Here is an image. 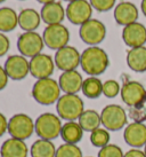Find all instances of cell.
I'll return each instance as SVG.
<instances>
[{
    "label": "cell",
    "instance_id": "obj_1",
    "mask_svg": "<svg viewBox=\"0 0 146 157\" xmlns=\"http://www.w3.org/2000/svg\"><path fill=\"white\" fill-rule=\"evenodd\" d=\"M110 66L108 53L98 46H89L81 53L80 67L89 77L104 74Z\"/></svg>",
    "mask_w": 146,
    "mask_h": 157
},
{
    "label": "cell",
    "instance_id": "obj_2",
    "mask_svg": "<svg viewBox=\"0 0 146 157\" xmlns=\"http://www.w3.org/2000/svg\"><path fill=\"white\" fill-rule=\"evenodd\" d=\"M60 90L58 80H55L54 78L38 79L33 86H32V98L35 99L37 103L41 105H52L54 103H57V101L60 96Z\"/></svg>",
    "mask_w": 146,
    "mask_h": 157
},
{
    "label": "cell",
    "instance_id": "obj_3",
    "mask_svg": "<svg viewBox=\"0 0 146 157\" xmlns=\"http://www.w3.org/2000/svg\"><path fill=\"white\" fill-rule=\"evenodd\" d=\"M83 111L85 102L78 94H63L56 103V113L65 122H77Z\"/></svg>",
    "mask_w": 146,
    "mask_h": 157
},
{
    "label": "cell",
    "instance_id": "obj_4",
    "mask_svg": "<svg viewBox=\"0 0 146 157\" xmlns=\"http://www.w3.org/2000/svg\"><path fill=\"white\" fill-rule=\"evenodd\" d=\"M35 133L39 139L53 140L60 136L63 123L58 115L53 113H43L35 121Z\"/></svg>",
    "mask_w": 146,
    "mask_h": 157
},
{
    "label": "cell",
    "instance_id": "obj_5",
    "mask_svg": "<svg viewBox=\"0 0 146 157\" xmlns=\"http://www.w3.org/2000/svg\"><path fill=\"white\" fill-rule=\"evenodd\" d=\"M8 133L10 138L23 141L30 139L32 134L35 133V121L24 113H15L8 121Z\"/></svg>",
    "mask_w": 146,
    "mask_h": 157
},
{
    "label": "cell",
    "instance_id": "obj_6",
    "mask_svg": "<svg viewBox=\"0 0 146 157\" xmlns=\"http://www.w3.org/2000/svg\"><path fill=\"white\" fill-rule=\"evenodd\" d=\"M102 125L108 131L116 132L122 130L127 125V113L119 105H108L104 107L100 113Z\"/></svg>",
    "mask_w": 146,
    "mask_h": 157
},
{
    "label": "cell",
    "instance_id": "obj_7",
    "mask_svg": "<svg viewBox=\"0 0 146 157\" xmlns=\"http://www.w3.org/2000/svg\"><path fill=\"white\" fill-rule=\"evenodd\" d=\"M42 38L45 46L53 51H58L68 46L70 41V31L64 24L47 25L42 32Z\"/></svg>",
    "mask_w": 146,
    "mask_h": 157
},
{
    "label": "cell",
    "instance_id": "obj_8",
    "mask_svg": "<svg viewBox=\"0 0 146 157\" xmlns=\"http://www.w3.org/2000/svg\"><path fill=\"white\" fill-rule=\"evenodd\" d=\"M79 36L85 44L89 46H97L106 37V26L99 20L90 18L89 21L80 25Z\"/></svg>",
    "mask_w": 146,
    "mask_h": 157
},
{
    "label": "cell",
    "instance_id": "obj_9",
    "mask_svg": "<svg viewBox=\"0 0 146 157\" xmlns=\"http://www.w3.org/2000/svg\"><path fill=\"white\" fill-rule=\"evenodd\" d=\"M45 47L42 35L38 33L37 31L31 32H23L17 39V49L20 54L25 57L37 56L38 54L42 53Z\"/></svg>",
    "mask_w": 146,
    "mask_h": 157
},
{
    "label": "cell",
    "instance_id": "obj_10",
    "mask_svg": "<svg viewBox=\"0 0 146 157\" xmlns=\"http://www.w3.org/2000/svg\"><path fill=\"white\" fill-rule=\"evenodd\" d=\"M54 61H55L56 68L60 70L62 72L77 70L78 67L80 66L81 53L75 47L68 45V46L56 51Z\"/></svg>",
    "mask_w": 146,
    "mask_h": 157
},
{
    "label": "cell",
    "instance_id": "obj_11",
    "mask_svg": "<svg viewBox=\"0 0 146 157\" xmlns=\"http://www.w3.org/2000/svg\"><path fill=\"white\" fill-rule=\"evenodd\" d=\"M93 6L88 0H74L66 6V18L74 25H82L93 15Z\"/></svg>",
    "mask_w": 146,
    "mask_h": 157
},
{
    "label": "cell",
    "instance_id": "obj_12",
    "mask_svg": "<svg viewBox=\"0 0 146 157\" xmlns=\"http://www.w3.org/2000/svg\"><path fill=\"white\" fill-rule=\"evenodd\" d=\"M4 68L12 80H22L30 74V61L21 54H14L7 57Z\"/></svg>",
    "mask_w": 146,
    "mask_h": 157
},
{
    "label": "cell",
    "instance_id": "obj_13",
    "mask_svg": "<svg viewBox=\"0 0 146 157\" xmlns=\"http://www.w3.org/2000/svg\"><path fill=\"white\" fill-rule=\"evenodd\" d=\"M54 57L48 54L40 53L37 56L30 59V75L38 79L49 78L55 70Z\"/></svg>",
    "mask_w": 146,
    "mask_h": 157
},
{
    "label": "cell",
    "instance_id": "obj_14",
    "mask_svg": "<svg viewBox=\"0 0 146 157\" xmlns=\"http://www.w3.org/2000/svg\"><path fill=\"white\" fill-rule=\"evenodd\" d=\"M120 95L128 107L135 108L146 100V90L141 83L130 80L122 85Z\"/></svg>",
    "mask_w": 146,
    "mask_h": 157
},
{
    "label": "cell",
    "instance_id": "obj_15",
    "mask_svg": "<svg viewBox=\"0 0 146 157\" xmlns=\"http://www.w3.org/2000/svg\"><path fill=\"white\" fill-rule=\"evenodd\" d=\"M122 39H123V43L130 48L144 46L146 43L145 25L139 22H135L127 26H123Z\"/></svg>",
    "mask_w": 146,
    "mask_h": 157
},
{
    "label": "cell",
    "instance_id": "obj_16",
    "mask_svg": "<svg viewBox=\"0 0 146 157\" xmlns=\"http://www.w3.org/2000/svg\"><path fill=\"white\" fill-rule=\"evenodd\" d=\"M123 139L131 148H142L146 144V125L141 122H133L126 126Z\"/></svg>",
    "mask_w": 146,
    "mask_h": 157
},
{
    "label": "cell",
    "instance_id": "obj_17",
    "mask_svg": "<svg viewBox=\"0 0 146 157\" xmlns=\"http://www.w3.org/2000/svg\"><path fill=\"white\" fill-rule=\"evenodd\" d=\"M85 79L78 70L64 71L58 78V84L64 94H78L82 90V84Z\"/></svg>",
    "mask_w": 146,
    "mask_h": 157
},
{
    "label": "cell",
    "instance_id": "obj_18",
    "mask_svg": "<svg viewBox=\"0 0 146 157\" xmlns=\"http://www.w3.org/2000/svg\"><path fill=\"white\" fill-rule=\"evenodd\" d=\"M114 20L119 25L127 26L131 23L137 22L138 9L137 7L129 1H122L118 4L114 8Z\"/></svg>",
    "mask_w": 146,
    "mask_h": 157
},
{
    "label": "cell",
    "instance_id": "obj_19",
    "mask_svg": "<svg viewBox=\"0 0 146 157\" xmlns=\"http://www.w3.org/2000/svg\"><path fill=\"white\" fill-rule=\"evenodd\" d=\"M40 15L41 20L47 25H53V24H62L64 18L66 17V12L60 2L54 1L50 4L43 5L40 10Z\"/></svg>",
    "mask_w": 146,
    "mask_h": 157
},
{
    "label": "cell",
    "instance_id": "obj_20",
    "mask_svg": "<svg viewBox=\"0 0 146 157\" xmlns=\"http://www.w3.org/2000/svg\"><path fill=\"white\" fill-rule=\"evenodd\" d=\"M30 154V148L25 141L15 138H9L5 140L0 147L1 157H27Z\"/></svg>",
    "mask_w": 146,
    "mask_h": 157
},
{
    "label": "cell",
    "instance_id": "obj_21",
    "mask_svg": "<svg viewBox=\"0 0 146 157\" xmlns=\"http://www.w3.org/2000/svg\"><path fill=\"white\" fill-rule=\"evenodd\" d=\"M41 15L33 8H24L18 13V26L24 32L35 31L40 26Z\"/></svg>",
    "mask_w": 146,
    "mask_h": 157
},
{
    "label": "cell",
    "instance_id": "obj_22",
    "mask_svg": "<svg viewBox=\"0 0 146 157\" xmlns=\"http://www.w3.org/2000/svg\"><path fill=\"white\" fill-rule=\"evenodd\" d=\"M127 64L135 72L146 71V47L130 48L127 53Z\"/></svg>",
    "mask_w": 146,
    "mask_h": 157
},
{
    "label": "cell",
    "instance_id": "obj_23",
    "mask_svg": "<svg viewBox=\"0 0 146 157\" xmlns=\"http://www.w3.org/2000/svg\"><path fill=\"white\" fill-rule=\"evenodd\" d=\"M83 128L78 122H65L62 126L60 138L64 140L65 144H77L83 138Z\"/></svg>",
    "mask_w": 146,
    "mask_h": 157
},
{
    "label": "cell",
    "instance_id": "obj_24",
    "mask_svg": "<svg viewBox=\"0 0 146 157\" xmlns=\"http://www.w3.org/2000/svg\"><path fill=\"white\" fill-rule=\"evenodd\" d=\"M18 25V14L10 7L0 8V32L7 33L14 31Z\"/></svg>",
    "mask_w": 146,
    "mask_h": 157
},
{
    "label": "cell",
    "instance_id": "obj_25",
    "mask_svg": "<svg viewBox=\"0 0 146 157\" xmlns=\"http://www.w3.org/2000/svg\"><path fill=\"white\" fill-rule=\"evenodd\" d=\"M57 148L50 140L38 139L30 147L31 157H55Z\"/></svg>",
    "mask_w": 146,
    "mask_h": 157
},
{
    "label": "cell",
    "instance_id": "obj_26",
    "mask_svg": "<svg viewBox=\"0 0 146 157\" xmlns=\"http://www.w3.org/2000/svg\"><path fill=\"white\" fill-rule=\"evenodd\" d=\"M78 123L81 125L85 132H93L97 130L102 125V119H100V113H98L96 110L87 109L85 110L80 118L78 119Z\"/></svg>",
    "mask_w": 146,
    "mask_h": 157
},
{
    "label": "cell",
    "instance_id": "obj_27",
    "mask_svg": "<svg viewBox=\"0 0 146 157\" xmlns=\"http://www.w3.org/2000/svg\"><path fill=\"white\" fill-rule=\"evenodd\" d=\"M81 91L88 99H97L103 94V83L98 77H88L83 80Z\"/></svg>",
    "mask_w": 146,
    "mask_h": 157
},
{
    "label": "cell",
    "instance_id": "obj_28",
    "mask_svg": "<svg viewBox=\"0 0 146 157\" xmlns=\"http://www.w3.org/2000/svg\"><path fill=\"white\" fill-rule=\"evenodd\" d=\"M110 132L106 128L99 127L90 133V142L96 148H103L110 144Z\"/></svg>",
    "mask_w": 146,
    "mask_h": 157
},
{
    "label": "cell",
    "instance_id": "obj_29",
    "mask_svg": "<svg viewBox=\"0 0 146 157\" xmlns=\"http://www.w3.org/2000/svg\"><path fill=\"white\" fill-rule=\"evenodd\" d=\"M55 157H83L82 150L77 144H63L60 147H57Z\"/></svg>",
    "mask_w": 146,
    "mask_h": 157
},
{
    "label": "cell",
    "instance_id": "obj_30",
    "mask_svg": "<svg viewBox=\"0 0 146 157\" xmlns=\"http://www.w3.org/2000/svg\"><path fill=\"white\" fill-rule=\"evenodd\" d=\"M120 92V84L114 79H108L105 83H103V95H105L108 99L115 98Z\"/></svg>",
    "mask_w": 146,
    "mask_h": 157
},
{
    "label": "cell",
    "instance_id": "obj_31",
    "mask_svg": "<svg viewBox=\"0 0 146 157\" xmlns=\"http://www.w3.org/2000/svg\"><path fill=\"white\" fill-rule=\"evenodd\" d=\"M125 154L122 151V149L113 144H108L103 148L99 149L97 157H123Z\"/></svg>",
    "mask_w": 146,
    "mask_h": 157
},
{
    "label": "cell",
    "instance_id": "obj_32",
    "mask_svg": "<svg viewBox=\"0 0 146 157\" xmlns=\"http://www.w3.org/2000/svg\"><path fill=\"white\" fill-rule=\"evenodd\" d=\"M115 1L116 0H89L93 8L96 9L97 12H100V13L111 10L114 7Z\"/></svg>",
    "mask_w": 146,
    "mask_h": 157
},
{
    "label": "cell",
    "instance_id": "obj_33",
    "mask_svg": "<svg viewBox=\"0 0 146 157\" xmlns=\"http://www.w3.org/2000/svg\"><path fill=\"white\" fill-rule=\"evenodd\" d=\"M10 48V40L7 36L0 32V57L5 56Z\"/></svg>",
    "mask_w": 146,
    "mask_h": 157
},
{
    "label": "cell",
    "instance_id": "obj_34",
    "mask_svg": "<svg viewBox=\"0 0 146 157\" xmlns=\"http://www.w3.org/2000/svg\"><path fill=\"white\" fill-rule=\"evenodd\" d=\"M9 77L4 67L0 66V91H2L4 88H6V86L8 85Z\"/></svg>",
    "mask_w": 146,
    "mask_h": 157
},
{
    "label": "cell",
    "instance_id": "obj_35",
    "mask_svg": "<svg viewBox=\"0 0 146 157\" xmlns=\"http://www.w3.org/2000/svg\"><path fill=\"white\" fill-rule=\"evenodd\" d=\"M8 132V119L2 113H0V138Z\"/></svg>",
    "mask_w": 146,
    "mask_h": 157
},
{
    "label": "cell",
    "instance_id": "obj_36",
    "mask_svg": "<svg viewBox=\"0 0 146 157\" xmlns=\"http://www.w3.org/2000/svg\"><path fill=\"white\" fill-rule=\"evenodd\" d=\"M123 157H146V155L141 149L133 148L130 149V150H128L127 153H125V156Z\"/></svg>",
    "mask_w": 146,
    "mask_h": 157
},
{
    "label": "cell",
    "instance_id": "obj_37",
    "mask_svg": "<svg viewBox=\"0 0 146 157\" xmlns=\"http://www.w3.org/2000/svg\"><path fill=\"white\" fill-rule=\"evenodd\" d=\"M141 8H142V13L146 16V0H142V4H141Z\"/></svg>",
    "mask_w": 146,
    "mask_h": 157
},
{
    "label": "cell",
    "instance_id": "obj_38",
    "mask_svg": "<svg viewBox=\"0 0 146 157\" xmlns=\"http://www.w3.org/2000/svg\"><path fill=\"white\" fill-rule=\"evenodd\" d=\"M39 4H42V5H47V4H50V2H54L56 0H37Z\"/></svg>",
    "mask_w": 146,
    "mask_h": 157
},
{
    "label": "cell",
    "instance_id": "obj_39",
    "mask_svg": "<svg viewBox=\"0 0 146 157\" xmlns=\"http://www.w3.org/2000/svg\"><path fill=\"white\" fill-rule=\"evenodd\" d=\"M64 1H66V2H72V1H74V0H64Z\"/></svg>",
    "mask_w": 146,
    "mask_h": 157
},
{
    "label": "cell",
    "instance_id": "obj_40",
    "mask_svg": "<svg viewBox=\"0 0 146 157\" xmlns=\"http://www.w3.org/2000/svg\"><path fill=\"white\" fill-rule=\"evenodd\" d=\"M144 153H145V155H146V144H145V147H144Z\"/></svg>",
    "mask_w": 146,
    "mask_h": 157
},
{
    "label": "cell",
    "instance_id": "obj_41",
    "mask_svg": "<svg viewBox=\"0 0 146 157\" xmlns=\"http://www.w3.org/2000/svg\"><path fill=\"white\" fill-rule=\"evenodd\" d=\"M6 0H0V4H2V2H5Z\"/></svg>",
    "mask_w": 146,
    "mask_h": 157
},
{
    "label": "cell",
    "instance_id": "obj_42",
    "mask_svg": "<svg viewBox=\"0 0 146 157\" xmlns=\"http://www.w3.org/2000/svg\"><path fill=\"white\" fill-rule=\"evenodd\" d=\"M21 1H24V0H21Z\"/></svg>",
    "mask_w": 146,
    "mask_h": 157
},
{
    "label": "cell",
    "instance_id": "obj_43",
    "mask_svg": "<svg viewBox=\"0 0 146 157\" xmlns=\"http://www.w3.org/2000/svg\"><path fill=\"white\" fill-rule=\"evenodd\" d=\"M88 157H91V156H88Z\"/></svg>",
    "mask_w": 146,
    "mask_h": 157
}]
</instances>
